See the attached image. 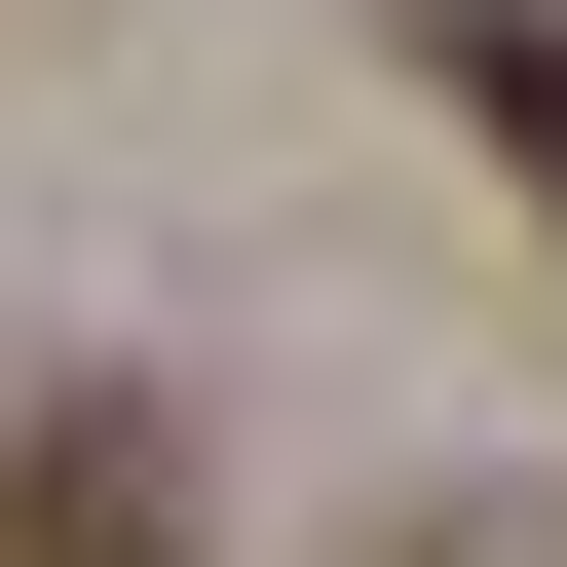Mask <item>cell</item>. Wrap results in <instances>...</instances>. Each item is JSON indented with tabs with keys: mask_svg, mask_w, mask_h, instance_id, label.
<instances>
[{
	"mask_svg": "<svg viewBox=\"0 0 567 567\" xmlns=\"http://www.w3.org/2000/svg\"><path fill=\"white\" fill-rule=\"evenodd\" d=\"M0 567H189V416L152 379H39L0 416Z\"/></svg>",
	"mask_w": 567,
	"mask_h": 567,
	"instance_id": "1",
	"label": "cell"
},
{
	"mask_svg": "<svg viewBox=\"0 0 567 567\" xmlns=\"http://www.w3.org/2000/svg\"><path fill=\"white\" fill-rule=\"evenodd\" d=\"M454 567H529V529H454Z\"/></svg>",
	"mask_w": 567,
	"mask_h": 567,
	"instance_id": "3",
	"label": "cell"
},
{
	"mask_svg": "<svg viewBox=\"0 0 567 567\" xmlns=\"http://www.w3.org/2000/svg\"><path fill=\"white\" fill-rule=\"evenodd\" d=\"M416 76H454V114H492V152L567 189V0H416Z\"/></svg>",
	"mask_w": 567,
	"mask_h": 567,
	"instance_id": "2",
	"label": "cell"
}]
</instances>
